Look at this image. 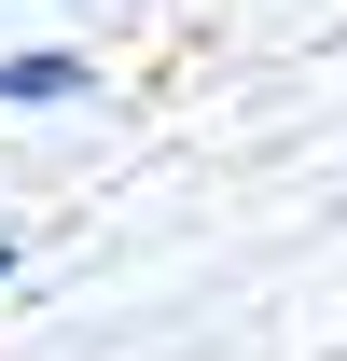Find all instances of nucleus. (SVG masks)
<instances>
[{"label":"nucleus","instance_id":"1","mask_svg":"<svg viewBox=\"0 0 347 361\" xmlns=\"http://www.w3.org/2000/svg\"><path fill=\"white\" fill-rule=\"evenodd\" d=\"M97 70L70 42H28V56H0V111H70V97H84Z\"/></svg>","mask_w":347,"mask_h":361}]
</instances>
